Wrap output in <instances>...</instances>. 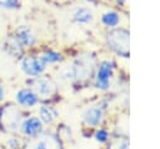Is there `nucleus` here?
Listing matches in <instances>:
<instances>
[{
	"label": "nucleus",
	"mask_w": 160,
	"mask_h": 149,
	"mask_svg": "<svg viewBox=\"0 0 160 149\" xmlns=\"http://www.w3.org/2000/svg\"><path fill=\"white\" fill-rule=\"evenodd\" d=\"M129 41H130V33L128 29L115 28L106 34L108 46L115 54L122 58H129Z\"/></svg>",
	"instance_id": "obj_1"
},
{
	"label": "nucleus",
	"mask_w": 160,
	"mask_h": 149,
	"mask_svg": "<svg viewBox=\"0 0 160 149\" xmlns=\"http://www.w3.org/2000/svg\"><path fill=\"white\" fill-rule=\"evenodd\" d=\"M0 123L8 131H16L21 125V113L14 105H5L0 110Z\"/></svg>",
	"instance_id": "obj_2"
},
{
	"label": "nucleus",
	"mask_w": 160,
	"mask_h": 149,
	"mask_svg": "<svg viewBox=\"0 0 160 149\" xmlns=\"http://www.w3.org/2000/svg\"><path fill=\"white\" fill-rule=\"evenodd\" d=\"M115 64L111 60H104L99 64L96 78H95V85L100 90H108L110 88V83L114 75Z\"/></svg>",
	"instance_id": "obj_3"
},
{
	"label": "nucleus",
	"mask_w": 160,
	"mask_h": 149,
	"mask_svg": "<svg viewBox=\"0 0 160 149\" xmlns=\"http://www.w3.org/2000/svg\"><path fill=\"white\" fill-rule=\"evenodd\" d=\"M21 69L22 71L29 75V76H40L45 69H46V65L42 63V60L40 59V56H24L21 59Z\"/></svg>",
	"instance_id": "obj_4"
},
{
	"label": "nucleus",
	"mask_w": 160,
	"mask_h": 149,
	"mask_svg": "<svg viewBox=\"0 0 160 149\" xmlns=\"http://www.w3.org/2000/svg\"><path fill=\"white\" fill-rule=\"evenodd\" d=\"M25 149H61L59 140L52 135H38L25 145Z\"/></svg>",
	"instance_id": "obj_5"
},
{
	"label": "nucleus",
	"mask_w": 160,
	"mask_h": 149,
	"mask_svg": "<svg viewBox=\"0 0 160 149\" xmlns=\"http://www.w3.org/2000/svg\"><path fill=\"white\" fill-rule=\"evenodd\" d=\"M31 86L38 96L49 98L55 91V84L52 83L51 79L45 76H36V79L31 83Z\"/></svg>",
	"instance_id": "obj_6"
},
{
	"label": "nucleus",
	"mask_w": 160,
	"mask_h": 149,
	"mask_svg": "<svg viewBox=\"0 0 160 149\" xmlns=\"http://www.w3.org/2000/svg\"><path fill=\"white\" fill-rule=\"evenodd\" d=\"M20 130L24 135L29 136V138H34L38 136L42 133L44 126H42V121L40 120V118L36 116H30L28 119H25L21 125H20Z\"/></svg>",
	"instance_id": "obj_7"
},
{
	"label": "nucleus",
	"mask_w": 160,
	"mask_h": 149,
	"mask_svg": "<svg viewBox=\"0 0 160 149\" xmlns=\"http://www.w3.org/2000/svg\"><path fill=\"white\" fill-rule=\"evenodd\" d=\"M38 95L32 89L25 88V89H20L16 93V101L19 105L24 106V108H32L34 105L38 104Z\"/></svg>",
	"instance_id": "obj_8"
},
{
	"label": "nucleus",
	"mask_w": 160,
	"mask_h": 149,
	"mask_svg": "<svg viewBox=\"0 0 160 149\" xmlns=\"http://www.w3.org/2000/svg\"><path fill=\"white\" fill-rule=\"evenodd\" d=\"M16 38L19 39L20 44L24 48H31L36 44V36L32 33V30L28 26H20L16 30Z\"/></svg>",
	"instance_id": "obj_9"
},
{
	"label": "nucleus",
	"mask_w": 160,
	"mask_h": 149,
	"mask_svg": "<svg viewBox=\"0 0 160 149\" xmlns=\"http://www.w3.org/2000/svg\"><path fill=\"white\" fill-rule=\"evenodd\" d=\"M82 119H84V123L86 125H90V126H98L101 124L102 119H104V113H102V109L101 108H90V109H86L82 114Z\"/></svg>",
	"instance_id": "obj_10"
},
{
	"label": "nucleus",
	"mask_w": 160,
	"mask_h": 149,
	"mask_svg": "<svg viewBox=\"0 0 160 149\" xmlns=\"http://www.w3.org/2000/svg\"><path fill=\"white\" fill-rule=\"evenodd\" d=\"M72 19L78 24H91L94 20V14L86 6H78L72 11Z\"/></svg>",
	"instance_id": "obj_11"
},
{
	"label": "nucleus",
	"mask_w": 160,
	"mask_h": 149,
	"mask_svg": "<svg viewBox=\"0 0 160 149\" xmlns=\"http://www.w3.org/2000/svg\"><path fill=\"white\" fill-rule=\"evenodd\" d=\"M101 24L108 28V29H115V28H119L120 25V21H121V16L118 11L115 10H109L106 13H104L101 15Z\"/></svg>",
	"instance_id": "obj_12"
},
{
	"label": "nucleus",
	"mask_w": 160,
	"mask_h": 149,
	"mask_svg": "<svg viewBox=\"0 0 160 149\" xmlns=\"http://www.w3.org/2000/svg\"><path fill=\"white\" fill-rule=\"evenodd\" d=\"M39 115H40V120L42 123H46V124H51L54 123L58 116H59V113L55 108L52 106H49V105H42L40 106L39 109Z\"/></svg>",
	"instance_id": "obj_13"
},
{
	"label": "nucleus",
	"mask_w": 160,
	"mask_h": 149,
	"mask_svg": "<svg viewBox=\"0 0 160 149\" xmlns=\"http://www.w3.org/2000/svg\"><path fill=\"white\" fill-rule=\"evenodd\" d=\"M22 45L20 44L19 39L15 36H11L8 39V44H6V49H8V53L11 54L12 56H20L21 53H22Z\"/></svg>",
	"instance_id": "obj_14"
},
{
	"label": "nucleus",
	"mask_w": 160,
	"mask_h": 149,
	"mask_svg": "<svg viewBox=\"0 0 160 149\" xmlns=\"http://www.w3.org/2000/svg\"><path fill=\"white\" fill-rule=\"evenodd\" d=\"M40 59L42 60V63L45 65L48 64H55V63H60L62 60V55L55 50H46L40 55Z\"/></svg>",
	"instance_id": "obj_15"
},
{
	"label": "nucleus",
	"mask_w": 160,
	"mask_h": 149,
	"mask_svg": "<svg viewBox=\"0 0 160 149\" xmlns=\"http://www.w3.org/2000/svg\"><path fill=\"white\" fill-rule=\"evenodd\" d=\"M20 6V0H0V9L12 10Z\"/></svg>",
	"instance_id": "obj_16"
},
{
	"label": "nucleus",
	"mask_w": 160,
	"mask_h": 149,
	"mask_svg": "<svg viewBox=\"0 0 160 149\" xmlns=\"http://www.w3.org/2000/svg\"><path fill=\"white\" fill-rule=\"evenodd\" d=\"M95 139L99 141V143H106L108 139H109V133L105 130V129H100L95 133Z\"/></svg>",
	"instance_id": "obj_17"
},
{
	"label": "nucleus",
	"mask_w": 160,
	"mask_h": 149,
	"mask_svg": "<svg viewBox=\"0 0 160 149\" xmlns=\"http://www.w3.org/2000/svg\"><path fill=\"white\" fill-rule=\"evenodd\" d=\"M8 145H9L10 148H12V149H18V148H19V139L11 138V139L8 141Z\"/></svg>",
	"instance_id": "obj_18"
},
{
	"label": "nucleus",
	"mask_w": 160,
	"mask_h": 149,
	"mask_svg": "<svg viewBox=\"0 0 160 149\" xmlns=\"http://www.w3.org/2000/svg\"><path fill=\"white\" fill-rule=\"evenodd\" d=\"M116 149H129V141H128V140H121V141H119Z\"/></svg>",
	"instance_id": "obj_19"
},
{
	"label": "nucleus",
	"mask_w": 160,
	"mask_h": 149,
	"mask_svg": "<svg viewBox=\"0 0 160 149\" xmlns=\"http://www.w3.org/2000/svg\"><path fill=\"white\" fill-rule=\"evenodd\" d=\"M2 98H4V89H2V86L0 85V101L2 100Z\"/></svg>",
	"instance_id": "obj_20"
},
{
	"label": "nucleus",
	"mask_w": 160,
	"mask_h": 149,
	"mask_svg": "<svg viewBox=\"0 0 160 149\" xmlns=\"http://www.w3.org/2000/svg\"><path fill=\"white\" fill-rule=\"evenodd\" d=\"M118 4H120V5H124L125 3H126V0H115Z\"/></svg>",
	"instance_id": "obj_21"
},
{
	"label": "nucleus",
	"mask_w": 160,
	"mask_h": 149,
	"mask_svg": "<svg viewBox=\"0 0 160 149\" xmlns=\"http://www.w3.org/2000/svg\"><path fill=\"white\" fill-rule=\"evenodd\" d=\"M84 1H86V3H90V4H92V3H96V0H84Z\"/></svg>",
	"instance_id": "obj_22"
}]
</instances>
